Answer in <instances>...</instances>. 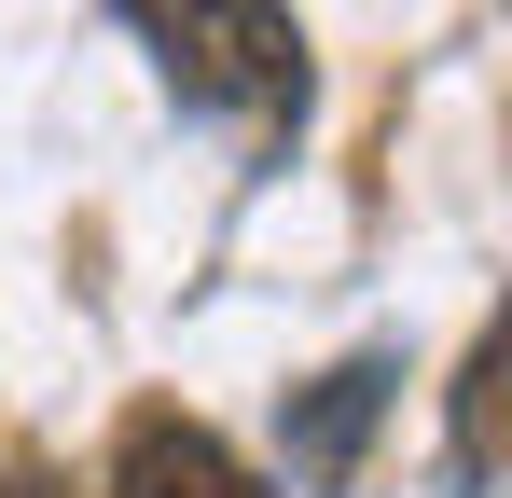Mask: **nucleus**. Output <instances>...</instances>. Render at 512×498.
Here are the masks:
<instances>
[{
	"label": "nucleus",
	"instance_id": "1",
	"mask_svg": "<svg viewBox=\"0 0 512 498\" xmlns=\"http://www.w3.org/2000/svg\"><path fill=\"white\" fill-rule=\"evenodd\" d=\"M139 42H153V70L180 83V111H222V125H305V28H291V0H111Z\"/></svg>",
	"mask_w": 512,
	"mask_h": 498
},
{
	"label": "nucleus",
	"instance_id": "2",
	"mask_svg": "<svg viewBox=\"0 0 512 498\" xmlns=\"http://www.w3.org/2000/svg\"><path fill=\"white\" fill-rule=\"evenodd\" d=\"M111 498H277V485H263V471L208 429V415L139 402L125 429H111Z\"/></svg>",
	"mask_w": 512,
	"mask_h": 498
},
{
	"label": "nucleus",
	"instance_id": "3",
	"mask_svg": "<svg viewBox=\"0 0 512 498\" xmlns=\"http://www.w3.org/2000/svg\"><path fill=\"white\" fill-rule=\"evenodd\" d=\"M388 360H333L319 388H291V415H277V457H291V485H346L360 471V443H374V415H388Z\"/></svg>",
	"mask_w": 512,
	"mask_h": 498
},
{
	"label": "nucleus",
	"instance_id": "4",
	"mask_svg": "<svg viewBox=\"0 0 512 498\" xmlns=\"http://www.w3.org/2000/svg\"><path fill=\"white\" fill-rule=\"evenodd\" d=\"M499 471V332H471V360H457V485H485Z\"/></svg>",
	"mask_w": 512,
	"mask_h": 498
},
{
	"label": "nucleus",
	"instance_id": "5",
	"mask_svg": "<svg viewBox=\"0 0 512 498\" xmlns=\"http://www.w3.org/2000/svg\"><path fill=\"white\" fill-rule=\"evenodd\" d=\"M0 498H84V485H70L56 457H14V471H0Z\"/></svg>",
	"mask_w": 512,
	"mask_h": 498
}]
</instances>
